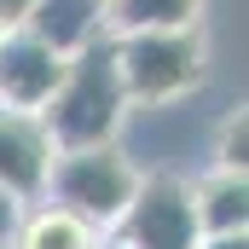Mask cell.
I'll use <instances>...</instances> for the list:
<instances>
[{
	"instance_id": "ba28073f",
	"label": "cell",
	"mask_w": 249,
	"mask_h": 249,
	"mask_svg": "<svg viewBox=\"0 0 249 249\" xmlns=\"http://www.w3.org/2000/svg\"><path fill=\"white\" fill-rule=\"evenodd\" d=\"M191 203H197V220H203V238L214 232H249V174L226 168V162H209L191 174Z\"/></svg>"
},
{
	"instance_id": "9c48e42d",
	"label": "cell",
	"mask_w": 249,
	"mask_h": 249,
	"mask_svg": "<svg viewBox=\"0 0 249 249\" xmlns=\"http://www.w3.org/2000/svg\"><path fill=\"white\" fill-rule=\"evenodd\" d=\"M105 238H110V232H99V226L81 220L75 209L41 197V203H23L18 232H12V249H105Z\"/></svg>"
},
{
	"instance_id": "7a4b0ae2",
	"label": "cell",
	"mask_w": 249,
	"mask_h": 249,
	"mask_svg": "<svg viewBox=\"0 0 249 249\" xmlns=\"http://www.w3.org/2000/svg\"><path fill=\"white\" fill-rule=\"evenodd\" d=\"M116 64L133 110H168L209 81V35L197 29H139L116 35Z\"/></svg>"
},
{
	"instance_id": "9a60e30c",
	"label": "cell",
	"mask_w": 249,
	"mask_h": 249,
	"mask_svg": "<svg viewBox=\"0 0 249 249\" xmlns=\"http://www.w3.org/2000/svg\"><path fill=\"white\" fill-rule=\"evenodd\" d=\"M105 249H122V244H116V238H105Z\"/></svg>"
},
{
	"instance_id": "5b68a950",
	"label": "cell",
	"mask_w": 249,
	"mask_h": 249,
	"mask_svg": "<svg viewBox=\"0 0 249 249\" xmlns=\"http://www.w3.org/2000/svg\"><path fill=\"white\" fill-rule=\"evenodd\" d=\"M64 58L58 47H47L41 35H29V29H0V105L6 110H29V116H41L47 105H53V93H58Z\"/></svg>"
},
{
	"instance_id": "30bf717a",
	"label": "cell",
	"mask_w": 249,
	"mask_h": 249,
	"mask_svg": "<svg viewBox=\"0 0 249 249\" xmlns=\"http://www.w3.org/2000/svg\"><path fill=\"white\" fill-rule=\"evenodd\" d=\"M209 0H110V35L139 29H197Z\"/></svg>"
},
{
	"instance_id": "4fadbf2b",
	"label": "cell",
	"mask_w": 249,
	"mask_h": 249,
	"mask_svg": "<svg viewBox=\"0 0 249 249\" xmlns=\"http://www.w3.org/2000/svg\"><path fill=\"white\" fill-rule=\"evenodd\" d=\"M35 12V0H0V29H23Z\"/></svg>"
},
{
	"instance_id": "8992f818",
	"label": "cell",
	"mask_w": 249,
	"mask_h": 249,
	"mask_svg": "<svg viewBox=\"0 0 249 249\" xmlns=\"http://www.w3.org/2000/svg\"><path fill=\"white\" fill-rule=\"evenodd\" d=\"M53 162H58V145H53L47 122L0 105V191H12L18 203H41Z\"/></svg>"
},
{
	"instance_id": "8fae6325",
	"label": "cell",
	"mask_w": 249,
	"mask_h": 249,
	"mask_svg": "<svg viewBox=\"0 0 249 249\" xmlns=\"http://www.w3.org/2000/svg\"><path fill=\"white\" fill-rule=\"evenodd\" d=\"M214 162L249 174V99L232 105V110L220 116V127H214Z\"/></svg>"
},
{
	"instance_id": "52a82bcc",
	"label": "cell",
	"mask_w": 249,
	"mask_h": 249,
	"mask_svg": "<svg viewBox=\"0 0 249 249\" xmlns=\"http://www.w3.org/2000/svg\"><path fill=\"white\" fill-rule=\"evenodd\" d=\"M23 29L41 35L47 47H58L64 58H75L81 47L110 35V0H35Z\"/></svg>"
},
{
	"instance_id": "5bb4252c",
	"label": "cell",
	"mask_w": 249,
	"mask_h": 249,
	"mask_svg": "<svg viewBox=\"0 0 249 249\" xmlns=\"http://www.w3.org/2000/svg\"><path fill=\"white\" fill-rule=\"evenodd\" d=\"M197 249H249V232H214V238H203Z\"/></svg>"
},
{
	"instance_id": "277c9868",
	"label": "cell",
	"mask_w": 249,
	"mask_h": 249,
	"mask_svg": "<svg viewBox=\"0 0 249 249\" xmlns=\"http://www.w3.org/2000/svg\"><path fill=\"white\" fill-rule=\"evenodd\" d=\"M122 249H197L203 244V220L191 203V174L174 168H145V180L133 191L127 214L110 232Z\"/></svg>"
},
{
	"instance_id": "3957f363",
	"label": "cell",
	"mask_w": 249,
	"mask_h": 249,
	"mask_svg": "<svg viewBox=\"0 0 249 249\" xmlns=\"http://www.w3.org/2000/svg\"><path fill=\"white\" fill-rule=\"evenodd\" d=\"M139 180H145V162L127 151L122 139H110V145L58 151L53 180H47V197L64 203V209H75L81 220H93L99 232H116V220L127 214Z\"/></svg>"
},
{
	"instance_id": "7c38bea8",
	"label": "cell",
	"mask_w": 249,
	"mask_h": 249,
	"mask_svg": "<svg viewBox=\"0 0 249 249\" xmlns=\"http://www.w3.org/2000/svg\"><path fill=\"white\" fill-rule=\"evenodd\" d=\"M18 214H23V203H18L12 191H0V249H12V232H18Z\"/></svg>"
},
{
	"instance_id": "6da1fadb",
	"label": "cell",
	"mask_w": 249,
	"mask_h": 249,
	"mask_svg": "<svg viewBox=\"0 0 249 249\" xmlns=\"http://www.w3.org/2000/svg\"><path fill=\"white\" fill-rule=\"evenodd\" d=\"M127 116H133V99L122 87V64H116V35L81 47L70 70H64L53 105L41 110V122L53 133L58 151H81V145H110L122 139Z\"/></svg>"
}]
</instances>
